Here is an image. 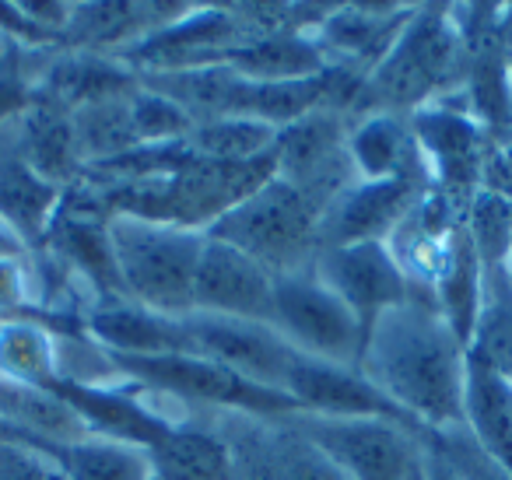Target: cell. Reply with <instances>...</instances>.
Returning a JSON list of instances; mask_svg holds the SVG:
<instances>
[{
    "instance_id": "1",
    "label": "cell",
    "mask_w": 512,
    "mask_h": 480,
    "mask_svg": "<svg viewBox=\"0 0 512 480\" xmlns=\"http://www.w3.org/2000/svg\"><path fill=\"white\" fill-rule=\"evenodd\" d=\"M358 368L418 431L463 428L467 344L435 298L411 291V298L376 316L365 330Z\"/></svg>"
},
{
    "instance_id": "2",
    "label": "cell",
    "mask_w": 512,
    "mask_h": 480,
    "mask_svg": "<svg viewBox=\"0 0 512 480\" xmlns=\"http://www.w3.org/2000/svg\"><path fill=\"white\" fill-rule=\"evenodd\" d=\"M467 78V53L449 4H414L411 18L390 53L365 78L362 113H400L411 116L428 102L460 92ZM351 116V120H355Z\"/></svg>"
},
{
    "instance_id": "3",
    "label": "cell",
    "mask_w": 512,
    "mask_h": 480,
    "mask_svg": "<svg viewBox=\"0 0 512 480\" xmlns=\"http://www.w3.org/2000/svg\"><path fill=\"white\" fill-rule=\"evenodd\" d=\"M109 242L123 298L176 319L190 316L193 281L207 242L204 232L113 214Z\"/></svg>"
},
{
    "instance_id": "4",
    "label": "cell",
    "mask_w": 512,
    "mask_h": 480,
    "mask_svg": "<svg viewBox=\"0 0 512 480\" xmlns=\"http://www.w3.org/2000/svg\"><path fill=\"white\" fill-rule=\"evenodd\" d=\"M204 235L228 242L239 253L253 256L256 263H264L274 277H281L313 263L320 249V218L309 211L292 183L274 176L246 200L228 207Z\"/></svg>"
},
{
    "instance_id": "5",
    "label": "cell",
    "mask_w": 512,
    "mask_h": 480,
    "mask_svg": "<svg viewBox=\"0 0 512 480\" xmlns=\"http://www.w3.org/2000/svg\"><path fill=\"white\" fill-rule=\"evenodd\" d=\"M271 326L299 354L316 361L358 368L365 344V326L320 277L313 263L295 274H281L274 284Z\"/></svg>"
},
{
    "instance_id": "6",
    "label": "cell",
    "mask_w": 512,
    "mask_h": 480,
    "mask_svg": "<svg viewBox=\"0 0 512 480\" xmlns=\"http://www.w3.org/2000/svg\"><path fill=\"white\" fill-rule=\"evenodd\" d=\"M411 134L432 190L470 204V197L481 190L484 165L498 141L474 120L463 88L411 113Z\"/></svg>"
},
{
    "instance_id": "7",
    "label": "cell",
    "mask_w": 512,
    "mask_h": 480,
    "mask_svg": "<svg viewBox=\"0 0 512 480\" xmlns=\"http://www.w3.org/2000/svg\"><path fill=\"white\" fill-rule=\"evenodd\" d=\"M292 421L348 480H411L425 452L418 428L390 417H320L299 410Z\"/></svg>"
},
{
    "instance_id": "8",
    "label": "cell",
    "mask_w": 512,
    "mask_h": 480,
    "mask_svg": "<svg viewBox=\"0 0 512 480\" xmlns=\"http://www.w3.org/2000/svg\"><path fill=\"white\" fill-rule=\"evenodd\" d=\"M232 445L242 480H348L334 459L288 417H256L246 410L204 414Z\"/></svg>"
},
{
    "instance_id": "9",
    "label": "cell",
    "mask_w": 512,
    "mask_h": 480,
    "mask_svg": "<svg viewBox=\"0 0 512 480\" xmlns=\"http://www.w3.org/2000/svg\"><path fill=\"white\" fill-rule=\"evenodd\" d=\"M183 326L186 340H190V354L228 368L253 386L285 393L288 372H292L299 351L271 323L190 312V316H183Z\"/></svg>"
},
{
    "instance_id": "10",
    "label": "cell",
    "mask_w": 512,
    "mask_h": 480,
    "mask_svg": "<svg viewBox=\"0 0 512 480\" xmlns=\"http://www.w3.org/2000/svg\"><path fill=\"white\" fill-rule=\"evenodd\" d=\"M246 43L232 4H190L183 18L169 22L165 29L144 36L120 60L137 74L151 71H190V67L225 64L228 53Z\"/></svg>"
},
{
    "instance_id": "11",
    "label": "cell",
    "mask_w": 512,
    "mask_h": 480,
    "mask_svg": "<svg viewBox=\"0 0 512 480\" xmlns=\"http://www.w3.org/2000/svg\"><path fill=\"white\" fill-rule=\"evenodd\" d=\"M313 274L362 319L365 330L386 309L411 298V281L386 242H351V246L316 249Z\"/></svg>"
},
{
    "instance_id": "12",
    "label": "cell",
    "mask_w": 512,
    "mask_h": 480,
    "mask_svg": "<svg viewBox=\"0 0 512 480\" xmlns=\"http://www.w3.org/2000/svg\"><path fill=\"white\" fill-rule=\"evenodd\" d=\"M274 284L278 277L264 263H256L228 242L207 239L193 281V312L271 323Z\"/></svg>"
},
{
    "instance_id": "13",
    "label": "cell",
    "mask_w": 512,
    "mask_h": 480,
    "mask_svg": "<svg viewBox=\"0 0 512 480\" xmlns=\"http://www.w3.org/2000/svg\"><path fill=\"white\" fill-rule=\"evenodd\" d=\"M425 193L432 190L418 179H358L320 218V249L386 242Z\"/></svg>"
},
{
    "instance_id": "14",
    "label": "cell",
    "mask_w": 512,
    "mask_h": 480,
    "mask_svg": "<svg viewBox=\"0 0 512 480\" xmlns=\"http://www.w3.org/2000/svg\"><path fill=\"white\" fill-rule=\"evenodd\" d=\"M32 81L36 99L78 113L85 106L137 88V71H130L120 57L92 50H32Z\"/></svg>"
},
{
    "instance_id": "15",
    "label": "cell",
    "mask_w": 512,
    "mask_h": 480,
    "mask_svg": "<svg viewBox=\"0 0 512 480\" xmlns=\"http://www.w3.org/2000/svg\"><path fill=\"white\" fill-rule=\"evenodd\" d=\"M285 393L295 400L302 414L320 417H390V421L411 424L369 379L362 368L334 365V361H316L299 354L288 372ZM414 428V424H411Z\"/></svg>"
},
{
    "instance_id": "16",
    "label": "cell",
    "mask_w": 512,
    "mask_h": 480,
    "mask_svg": "<svg viewBox=\"0 0 512 480\" xmlns=\"http://www.w3.org/2000/svg\"><path fill=\"white\" fill-rule=\"evenodd\" d=\"M85 333L113 358H158V354H190L183 319L144 309L130 298H102L81 316Z\"/></svg>"
},
{
    "instance_id": "17",
    "label": "cell",
    "mask_w": 512,
    "mask_h": 480,
    "mask_svg": "<svg viewBox=\"0 0 512 480\" xmlns=\"http://www.w3.org/2000/svg\"><path fill=\"white\" fill-rule=\"evenodd\" d=\"M411 11L414 4H337L313 39L320 43L327 64L369 78L372 67L390 53Z\"/></svg>"
},
{
    "instance_id": "18",
    "label": "cell",
    "mask_w": 512,
    "mask_h": 480,
    "mask_svg": "<svg viewBox=\"0 0 512 480\" xmlns=\"http://www.w3.org/2000/svg\"><path fill=\"white\" fill-rule=\"evenodd\" d=\"M348 158L358 179H418L432 190L411 134V116L362 113L348 120Z\"/></svg>"
},
{
    "instance_id": "19",
    "label": "cell",
    "mask_w": 512,
    "mask_h": 480,
    "mask_svg": "<svg viewBox=\"0 0 512 480\" xmlns=\"http://www.w3.org/2000/svg\"><path fill=\"white\" fill-rule=\"evenodd\" d=\"M8 134L15 141L18 155L32 165L43 179L53 186L67 190L85 176V165L78 155V141H74V123L71 113L53 102L32 99L29 109L8 123Z\"/></svg>"
},
{
    "instance_id": "20",
    "label": "cell",
    "mask_w": 512,
    "mask_h": 480,
    "mask_svg": "<svg viewBox=\"0 0 512 480\" xmlns=\"http://www.w3.org/2000/svg\"><path fill=\"white\" fill-rule=\"evenodd\" d=\"M64 190L43 179L22 155L8 134V123L0 127V221L18 235L29 249L43 242L53 214L60 207Z\"/></svg>"
},
{
    "instance_id": "21",
    "label": "cell",
    "mask_w": 512,
    "mask_h": 480,
    "mask_svg": "<svg viewBox=\"0 0 512 480\" xmlns=\"http://www.w3.org/2000/svg\"><path fill=\"white\" fill-rule=\"evenodd\" d=\"M148 456L158 480H242L232 445L204 414L172 428Z\"/></svg>"
},
{
    "instance_id": "22",
    "label": "cell",
    "mask_w": 512,
    "mask_h": 480,
    "mask_svg": "<svg viewBox=\"0 0 512 480\" xmlns=\"http://www.w3.org/2000/svg\"><path fill=\"white\" fill-rule=\"evenodd\" d=\"M463 428L495 463L512 473V382L467 354Z\"/></svg>"
},
{
    "instance_id": "23",
    "label": "cell",
    "mask_w": 512,
    "mask_h": 480,
    "mask_svg": "<svg viewBox=\"0 0 512 480\" xmlns=\"http://www.w3.org/2000/svg\"><path fill=\"white\" fill-rule=\"evenodd\" d=\"M481 288H484V260L477 256L474 242H470L467 228H463V221H460V225L449 232L446 249H442V256H439V267H435V277H432V298L463 344H467L470 330H474L477 305H481Z\"/></svg>"
},
{
    "instance_id": "24",
    "label": "cell",
    "mask_w": 512,
    "mask_h": 480,
    "mask_svg": "<svg viewBox=\"0 0 512 480\" xmlns=\"http://www.w3.org/2000/svg\"><path fill=\"white\" fill-rule=\"evenodd\" d=\"M344 151H348V116L334 113V109H313L278 130L274 162H278V176L285 183H299L334 158H341Z\"/></svg>"
},
{
    "instance_id": "25",
    "label": "cell",
    "mask_w": 512,
    "mask_h": 480,
    "mask_svg": "<svg viewBox=\"0 0 512 480\" xmlns=\"http://www.w3.org/2000/svg\"><path fill=\"white\" fill-rule=\"evenodd\" d=\"M0 379L53 389L60 382L57 330L36 316L0 319Z\"/></svg>"
},
{
    "instance_id": "26",
    "label": "cell",
    "mask_w": 512,
    "mask_h": 480,
    "mask_svg": "<svg viewBox=\"0 0 512 480\" xmlns=\"http://www.w3.org/2000/svg\"><path fill=\"white\" fill-rule=\"evenodd\" d=\"M0 417L53 449L92 435L64 396H57L53 389L22 386V382L8 379H0Z\"/></svg>"
},
{
    "instance_id": "27",
    "label": "cell",
    "mask_w": 512,
    "mask_h": 480,
    "mask_svg": "<svg viewBox=\"0 0 512 480\" xmlns=\"http://www.w3.org/2000/svg\"><path fill=\"white\" fill-rule=\"evenodd\" d=\"M225 64H232L249 81H302L327 71V57L313 36L246 39L228 53Z\"/></svg>"
},
{
    "instance_id": "28",
    "label": "cell",
    "mask_w": 512,
    "mask_h": 480,
    "mask_svg": "<svg viewBox=\"0 0 512 480\" xmlns=\"http://www.w3.org/2000/svg\"><path fill=\"white\" fill-rule=\"evenodd\" d=\"M467 354L512 382V281L505 267H484L481 305H477Z\"/></svg>"
},
{
    "instance_id": "29",
    "label": "cell",
    "mask_w": 512,
    "mask_h": 480,
    "mask_svg": "<svg viewBox=\"0 0 512 480\" xmlns=\"http://www.w3.org/2000/svg\"><path fill=\"white\" fill-rule=\"evenodd\" d=\"M53 463L64 480H151V456L141 445L113 442V438L88 435L78 442L57 445Z\"/></svg>"
},
{
    "instance_id": "30",
    "label": "cell",
    "mask_w": 512,
    "mask_h": 480,
    "mask_svg": "<svg viewBox=\"0 0 512 480\" xmlns=\"http://www.w3.org/2000/svg\"><path fill=\"white\" fill-rule=\"evenodd\" d=\"M71 123L85 169L141 148V137L134 130V113H130V92L120 95V99H106L78 109V113H71Z\"/></svg>"
},
{
    "instance_id": "31",
    "label": "cell",
    "mask_w": 512,
    "mask_h": 480,
    "mask_svg": "<svg viewBox=\"0 0 512 480\" xmlns=\"http://www.w3.org/2000/svg\"><path fill=\"white\" fill-rule=\"evenodd\" d=\"M186 144H190L193 155L204 158V162L242 165V162H256V158L274 155L278 130L260 120H246V116H221V120L197 123L193 134L186 137Z\"/></svg>"
},
{
    "instance_id": "32",
    "label": "cell",
    "mask_w": 512,
    "mask_h": 480,
    "mask_svg": "<svg viewBox=\"0 0 512 480\" xmlns=\"http://www.w3.org/2000/svg\"><path fill=\"white\" fill-rule=\"evenodd\" d=\"M463 228L484 267H502L512 249V200L502 193L477 190L463 211Z\"/></svg>"
},
{
    "instance_id": "33",
    "label": "cell",
    "mask_w": 512,
    "mask_h": 480,
    "mask_svg": "<svg viewBox=\"0 0 512 480\" xmlns=\"http://www.w3.org/2000/svg\"><path fill=\"white\" fill-rule=\"evenodd\" d=\"M425 449L453 473L456 480H512V473L502 463L488 456L474 438L467 435V428L453 431H418Z\"/></svg>"
},
{
    "instance_id": "34",
    "label": "cell",
    "mask_w": 512,
    "mask_h": 480,
    "mask_svg": "<svg viewBox=\"0 0 512 480\" xmlns=\"http://www.w3.org/2000/svg\"><path fill=\"white\" fill-rule=\"evenodd\" d=\"M130 113H134V130L141 137V148L144 144H176L186 141L193 134L197 123L183 113L172 99H165L162 92L155 88L141 85L130 92Z\"/></svg>"
},
{
    "instance_id": "35",
    "label": "cell",
    "mask_w": 512,
    "mask_h": 480,
    "mask_svg": "<svg viewBox=\"0 0 512 480\" xmlns=\"http://www.w3.org/2000/svg\"><path fill=\"white\" fill-rule=\"evenodd\" d=\"M8 316H36L29 253L15 256V260H0V319Z\"/></svg>"
},
{
    "instance_id": "36",
    "label": "cell",
    "mask_w": 512,
    "mask_h": 480,
    "mask_svg": "<svg viewBox=\"0 0 512 480\" xmlns=\"http://www.w3.org/2000/svg\"><path fill=\"white\" fill-rule=\"evenodd\" d=\"M53 470H57V463L46 452L0 442V480H53Z\"/></svg>"
},
{
    "instance_id": "37",
    "label": "cell",
    "mask_w": 512,
    "mask_h": 480,
    "mask_svg": "<svg viewBox=\"0 0 512 480\" xmlns=\"http://www.w3.org/2000/svg\"><path fill=\"white\" fill-rule=\"evenodd\" d=\"M0 442H15V445H29V449H39V452H46V456L53 459V445H43L39 442V438H32V435H25L22 428H15V424L11 421H4V417H0Z\"/></svg>"
},
{
    "instance_id": "38",
    "label": "cell",
    "mask_w": 512,
    "mask_h": 480,
    "mask_svg": "<svg viewBox=\"0 0 512 480\" xmlns=\"http://www.w3.org/2000/svg\"><path fill=\"white\" fill-rule=\"evenodd\" d=\"M25 253H29V246L0 221V260H15V256H25Z\"/></svg>"
},
{
    "instance_id": "39",
    "label": "cell",
    "mask_w": 512,
    "mask_h": 480,
    "mask_svg": "<svg viewBox=\"0 0 512 480\" xmlns=\"http://www.w3.org/2000/svg\"><path fill=\"white\" fill-rule=\"evenodd\" d=\"M421 445H425V442H421ZM425 470H428V480H456L453 473H449L446 466H442L428 449H425Z\"/></svg>"
},
{
    "instance_id": "40",
    "label": "cell",
    "mask_w": 512,
    "mask_h": 480,
    "mask_svg": "<svg viewBox=\"0 0 512 480\" xmlns=\"http://www.w3.org/2000/svg\"><path fill=\"white\" fill-rule=\"evenodd\" d=\"M411 480H428V470H425V452H421V463H418V470L411 473Z\"/></svg>"
},
{
    "instance_id": "41",
    "label": "cell",
    "mask_w": 512,
    "mask_h": 480,
    "mask_svg": "<svg viewBox=\"0 0 512 480\" xmlns=\"http://www.w3.org/2000/svg\"><path fill=\"white\" fill-rule=\"evenodd\" d=\"M502 158H505V165H509V172H512V141L502 144Z\"/></svg>"
},
{
    "instance_id": "42",
    "label": "cell",
    "mask_w": 512,
    "mask_h": 480,
    "mask_svg": "<svg viewBox=\"0 0 512 480\" xmlns=\"http://www.w3.org/2000/svg\"><path fill=\"white\" fill-rule=\"evenodd\" d=\"M8 53H11V43L4 36H0V64H4V60H8Z\"/></svg>"
},
{
    "instance_id": "43",
    "label": "cell",
    "mask_w": 512,
    "mask_h": 480,
    "mask_svg": "<svg viewBox=\"0 0 512 480\" xmlns=\"http://www.w3.org/2000/svg\"><path fill=\"white\" fill-rule=\"evenodd\" d=\"M502 267H505V274H509V281H512V249H509V256H505Z\"/></svg>"
},
{
    "instance_id": "44",
    "label": "cell",
    "mask_w": 512,
    "mask_h": 480,
    "mask_svg": "<svg viewBox=\"0 0 512 480\" xmlns=\"http://www.w3.org/2000/svg\"><path fill=\"white\" fill-rule=\"evenodd\" d=\"M505 67H509V81H512V50H509V60H505Z\"/></svg>"
},
{
    "instance_id": "45",
    "label": "cell",
    "mask_w": 512,
    "mask_h": 480,
    "mask_svg": "<svg viewBox=\"0 0 512 480\" xmlns=\"http://www.w3.org/2000/svg\"><path fill=\"white\" fill-rule=\"evenodd\" d=\"M53 480H64V473H60V470H53Z\"/></svg>"
},
{
    "instance_id": "46",
    "label": "cell",
    "mask_w": 512,
    "mask_h": 480,
    "mask_svg": "<svg viewBox=\"0 0 512 480\" xmlns=\"http://www.w3.org/2000/svg\"><path fill=\"white\" fill-rule=\"evenodd\" d=\"M151 480H158V477H151Z\"/></svg>"
},
{
    "instance_id": "47",
    "label": "cell",
    "mask_w": 512,
    "mask_h": 480,
    "mask_svg": "<svg viewBox=\"0 0 512 480\" xmlns=\"http://www.w3.org/2000/svg\"><path fill=\"white\" fill-rule=\"evenodd\" d=\"M509 141H512V137H509Z\"/></svg>"
}]
</instances>
